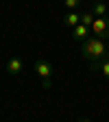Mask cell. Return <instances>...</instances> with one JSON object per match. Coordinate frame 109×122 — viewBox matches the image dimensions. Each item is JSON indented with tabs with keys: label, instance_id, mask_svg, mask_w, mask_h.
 Masks as SVG:
<instances>
[{
	"label": "cell",
	"instance_id": "6da1fadb",
	"mask_svg": "<svg viewBox=\"0 0 109 122\" xmlns=\"http://www.w3.org/2000/svg\"><path fill=\"white\" fill-rule=\"evenodd\" d=\"M81 55L83 59L92 61V66L100 63V61H107L109 59V44L100 37H87L83 44H81Z\"/></svg>",
	"mask_w": 109,
	"mask_h": 122
},
{
	"label": "cell",
	"instance_id": "7a4b0ae2",
	"mask_svg": "<svg viewBox=\"0 0 109 122\" xmlns=\"http://www.w3.org/2000/svg\"><path fill=\"white\" fill-rule=\"evenodd\" d=\"M33 70H35V74L39 76V79L44 81V87H50L52 85V63H50V61H46V59L35 61Z\"/></svg>",
	"mask_w": 109,
	"mask_h": 122
},
{
	"label": "cell",
	"instance_id": "3957f363",
	"mask_svg": "<svg viewBox=\"0 0 109 122\" xmlns=\"http://www.w3.org/2000/svg\"><path fill=\"white\" fill-rule=\"evenodd\" d=\"M92 33H94V37L109 39V18H94V24H92Z\"/></svg>",
	"mask_w": 109,
	"mask_h": 122
},
{
	"label": "cell",
	"instance_id": "277c9868",
	"mask_svg": "<svg viewBox=\"0 0 109 122\" xmlns=\"http://www.w3.org/2000/svg\"><path fill=\"white\" fill-rule=\"evenodd\" d=\"M89 33H92V28L85 26V24H79V26H74V28H72V37H74L76 41H81V44L89 37Z\"/></svg>",
	"mask_w": 109,
	"mask_h": 122
},
{
	"label": "cell",
	"instance_id": "5b68a950",
	"mask_svg": "<svg viewBox=\"0 0 109 122\" xmlns=\"http://www.w3.org/2000/svg\"><path fill=\"white\" fill-rule=\"evenodd\" d=\"M22 68H24V63H22V59H20V57H11V59H9V63H7V72L13 74V76H15V74H20Z\"/></svg>",
	"mask_w": 109,
	"mask_h": 122
},
{
	"label": "cell",
	"instance_id": "8992f818",
	"mask_svg": "<svg viewBox=\"0 0 109 122\" xmlns=\"http://www.w3.org/2000/svg\"><path fill=\"white\" fill-rule=\"evenodd\" d=\"M92 13H94L96 18H109L107 15V5L103 0H94V2H92Z\"/></svg>",
	"mask_w": 109,
	"mask_h": 122
},
{
	"label": "cell",
	"instance_id": "52a82bcc",
	"mask_svg": "<svg viewBox=\"0 0 109 122\" xmlns=\"http://www.w3.org/2000/svg\"><path fill=\"white\" fill-rule=\"evenodd\" d=\"M63 24H66V26H70V28L79 26V24H81V15L76 13V11H68V13L63 15Z\"/></svg>",
	"mask_w": 109,
	"mask_h": 122
},
{
	"label": "cell",
	"instance_id": "ba28073f",
	"mask_svg": "<svg viewBox=\"0 0 109 122\" xmlns=\"http://www.w3.org/2000/svg\"><path fill=\"white\" fill-rule=\"evenodd\" d=\"M94 68H96V70H98V72L105 76V79L109 81V59H107V61H100V63H96Z\"/></svg>",
	"mask_w": 109,
	"mask_h": 122
},
{
	"label": "cell",
	"instance_id": "9c48e42d",
	"mask_svg": "<svg viewBox=\"0 0 109 122\" xmlns=\"http://www.w3.org/2000/svg\"><path fill=\"white\" fill-rule=\"evenodd\" d=\"M94 18H96V15L92 13V11H85V13H81V24H85V26L92 28V24H94Z\"/></svg>",
	"mask_w": 109,
	"mask_h": 122
},
{
	"label": "cell",
	"instance_id": "30bf717a",
	"mask_svg": "<svg viewBox=\"0 0 109 122\" xmlns=\"http://www.w3.org/2000/svg\"><path fill=\"white\" fill-rule=\"evenodd\" d=\"M63 5H66V9H68V11H74L76 7L81 5V0H63Z\"/></svg>",
	"mask_w": 109,
	"mask_h": 122
},
{
	"label": "cell",
	"instance_id": "8fae6325",
	"mask_svg": "<svg viewBox=\"0 0 109 122\" xmlns=\"http://www.w3.org/2000/svg\"><path fill=\"white\" fill-rule=\"evenodd\" d=\"M79 122H92V120H87V118H83V120H79Z\"/></svg>",
	"mask_w": 109,
	"mask_h": 122
}]
</instances>
